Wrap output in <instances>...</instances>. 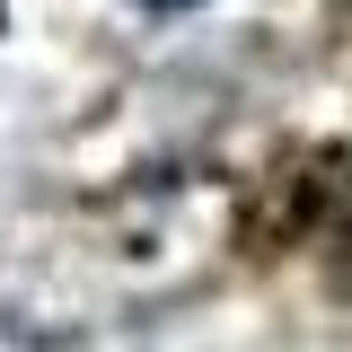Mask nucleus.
<instances>
[{"label":"nucleus","instance_id":"nucleus-1","mask_svg":"<svg viewBox=\"0 0 352 352\" xmlns=\"http://www.w3.org/2000/svg\"><path fill=\"white\" fill-rule=\"evenodd\" d=\"M150 9H194V0H150Z\"/></svg>","mask_w":352,"mask_h":352}]
</instances>
